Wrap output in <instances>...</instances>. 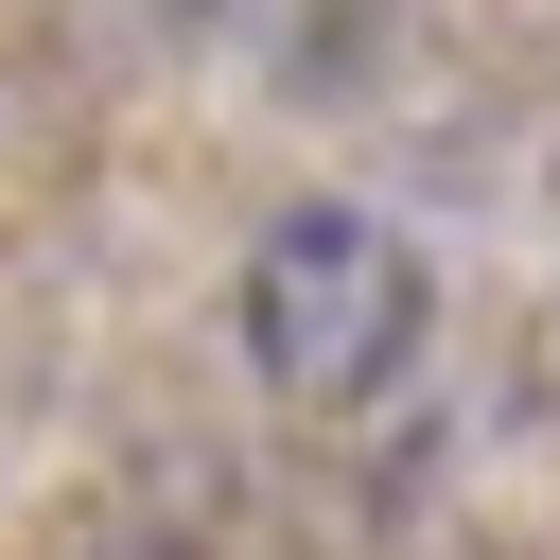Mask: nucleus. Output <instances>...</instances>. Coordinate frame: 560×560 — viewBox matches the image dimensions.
<instances>
[{
    "label": "nucleus",
    "mask_w": 560,
    "mask_h": 560,
    "mask_svg": "<svg viewBox=\"0 0 560 560\" xmlns=\"http://www.w3.org/2000/svg\"><path fill=\"white\" fill-rule=\"evenodd\" d=\"M402 350H420V245H402V228H368V210H280V228L245 245V368H262L280 402L350 420V402L402 385Z\"/></svg>",
    "instance_id": "nucleus-1"
}]
</instances>
